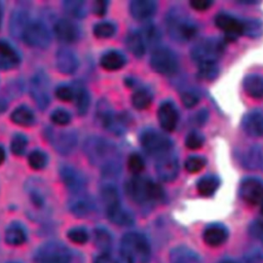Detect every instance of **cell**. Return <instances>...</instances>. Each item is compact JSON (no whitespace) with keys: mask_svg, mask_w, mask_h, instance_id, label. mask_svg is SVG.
<instances>
[{"mask_svg":"<svg viewBox=\"0 0 263 263\" xmlns=\"http://www.w3.org/2000/svg\"><path fill=\"white\" fill-rule=\"evenodd\" d=\"M111 242V235L106 229L98 228L95 230V243L103 253L109 252Z\"/></svg>","mask_w":263,"mask_h":263,"instance_id":"cell-36","label":"cell"},{"mask_svg":"<svg viewBox=\"0 0 263 263\" xmlns=\"http://www.w3.org/2000/svg\"><path fill=\"white\" fill-rule=\"evenodd\" d=\"M67 236L72 242L77 245H83L88 239V234L83 228H73L68 231Z\"/></svg>","mask_w":263,"mask_h":263,"instance_id":"cell-44","label":"cell"},{"mask_svg":"<svg viewBox=\"0 0 263 263\" xmlns=\"http://www.w3.org/2000/svg\"><path fill=\"white\" fill-rule=\"evenodd\" d=\"M53 31L58 39L67 43L74 42L79 35V31L77 27L72 22L65 18L60 20L55 23Z\"/></svg>","mask_w":263,"mask_h":263,"instance_id":"cell-20","label":"cell"},{"mask_svg":"<svg viewBox=\"0 0 263 263\" xmlns=\"http://www.w3.org/2000/svg\"><path fill=\"white\" fill-rule=\"evenodd\" d=\"M157 118L160 126L164 130H174L179 120V112L175 104L171 101H165L161 103L157 110Z\"/></svg>","mask_w":263,"mask_h":263,"instance_id":"cell-14","label":"cell"},{"mask_svg":"<svg viewBox=\"0 0 263 263\" xmlns=\"http://www.w3.org/2000/svg\"><path fill=\"white\" fill-rule=\"evenodd\" d=\"M1 20H2V9H1V5H0V26H1Z\"/></svg>","mask_w":263,"mask_h":263,"instance_id":"cell-58","label":"cell"},{"mask_svg":"<svg viewBox=\"0 0 263 263\" xmlns=\"http://www.w3.org/2000/svg\"><path fill=\"white\" fill-rule=\"evenodd\" d=\"M239 192L249 204H259L263 200V183L256 178H247L241 182Z\"/></svg>","mask_w":263,"mask_h":263,"instance_id":"cell-12","label":"cell"},{"mask_svg":"<svg viewBox=\"0 0 263 263\" xmlns=\"http://www.w3.org/2000/svg\"><path fill=\"white\" fill-rule=\"evenodd\" d=\"M219 184L220 181L216 176H204L198 180L196 188L200 195L211 196L217 191Z\"/></svg>","mask_w":263,"mask_h":263,"instance_id":"cell-30","label":"cell"},{"mask_svg":"<svg viewBox=\"0 0 263 263\" xmlns=\"http://www.w3.org/2000/svg\"><path fill=\"white\" fill-rule=\"evenodd\" d=\"M69 209L73 215L77 217H85L91 213L93 203L91 199L82 192L74 193V196L69 200Z\"/></svg>","mask_w":263,"mask_h":263,"instance_id":"cell-17","label":"cell"},{"mask_svg":"<svg viewBox=\"0 0 263 263\" xmlns=\"http://www.w3.org/2000/svg\"><path fill=\"white\" fill-rule=\"evenodd\" d=\"M60 173L64 184L69 190L73 193L82 192L85 186V179L80 172L71 166H63Z\"/></svg>","mask_w":263,"mask_h":263,"instance_id":"cell-15","label":"cell"},{"mask_svg":"<svg viewBox=\"0 0 263 263\" xmlns=\"http://www.w3.org/2000/svg\"><path fill=\"white\" fill-rule=\"evenodd\" d=\"M227 239V230L221 224H212L203 232V240L210 247H219Z\"/></svg>","mask_w":263,"mask_h":263,"instance_id":"cell-21","label":"cell"},{"mask_svg":"<svg viewBox=\"0 0 263 263\" xmlns=\"http://www.w3.org/2000/svg\"><path fill=\"white\" fill-rule=\"evenodd\" d=\"M171 263H201L199 256L187 247H177L171 251Z\"/></svg>","mask_w":263,"mask_h":263,"instance_id":"cell-24","label":"cell"},{"mask_svg":"<svg viewBox=\"0 0 263 263\" xmlns=\"http://www.w3.org/2000/svg\"><path fill=\"white\" fill-rule=\"evenodd\" d=\"M242 128L247 135L254 138L263 136V112L251 111L242 119Z\"/></svg>","mask_w":263,"mask_h":263,"instance_id":"cell-16","label":"cell"},{"mask_svg":"<svg viewBox=\"0 0 263 263\" xmlns=\"http://www.w3.org/2000/svg\"><path fill=\"white\" fill-rule=\"evenodd\" d=\"M21 34L24 41L33 47L45 48L50 43V35L48 30L46 26L39 21L26 23Z\"/></svg>","mask_w":263,"mask_h":263,"instance_id":"cell-7","label":"cell"},{"mask_svg":"<svg viewBox=\"0 0 263 263\" xmlns=\"http://www.w3.org/2000/svg\"><path fill=\"white\" fill-rule=\"evenodd\" d=\"M166 30L171 37L178 42H187L195 37L197 24L181 10H171L165 20Z\"/></svg>","mask_w":263,"mask_h":263,"instance_id":"cell-3","label":"cell"},{"mask_svg":"<svg viewBox=\"0 0 263 263\" xmlns=\"http://www.w3.org/2000/svg\"><path fill=\"white\" fill-rule=\"evenodd\" d=\"M125 44L127 49L136 57H142L146 50V43L139 31H134L128 33L125 39Z\"/></svg>","mask_w":263,"mask_h":263,"instance_id":"cell-27","label":"cell"},{"mask_svg":"<svg viewBox=\"0 0 263 263\" xmlns=\"http://www.w3.org/2000/svg\"><path fill=\"white\" fill-rule=\"evenodd\" d=\"M132 103L138 110L147 109L152 103V95L146 89H138L132 96Z\"/></svg>","mask_w":263,"mask_h":263,"instance_id":"cell-33","label":"cell"},{"mask_svg":"<svg viewBox=\"0 0 263 263\" xmlns=\"http://www.w3.org/2000/svg\"><path fill=\"white\" fill-rule=\"evenodd\" d=\"M218 74V68L215 64H206V65H199L198 75L200 78L211 80L215 78Z\"/></svg>","mask_w":263,"mask_h":263,"instance_id":"cell-48","label":"cell"},{"mask_svg":"<svg viewBox=\"0 0 263 263\" xmlns=\"http://www.w3.org/2000/svg\"><path fill=\"white\" fill-rule=\"evenodd\" d=\"M147 45H154L158 42V40L160 39V34L157 30V28L153 25H147L144 28H142L139 31Z\"/></svg>","mask_w":263,"mask_h":263,"instance_id":"cell-39","label":"cell"},{"mask_svg":"<svg viewBox=\"0 0 263 263\" xmlns=\"http://www.w3.org/2000/svg\"><path fill=\"white\" fill-rule=\"evenodd\" d=\"M74 98L76 99V106H77V111L80 115H84L87 112L88 106H89V95L88 91L82 87L79 86L74 90Z\"/></svg>","mask_w":263,"mask_h":263,"instance_id":"cell-35","label":"cell"},{"mask_svg":"<svg viewBox=\"0 0 263 263\" xmlns=\"http://www.w3.org/2000/svg\"><path fill=\"white\" fill-rule=\"evenodd\" d=\"M102 199L105 204L106 211L120 204L118 192L116 188L112 185H107L102 189Z\"/></svg>","mask_w":263,"mask_h":263,"instance_id":"cell-34","label":"cell"},{"mask_svg":"<svg viewBox=\"0 0 263 263\" xmlns=\"http://www.w3.org/2000/svg\"><path fill=\"white\" fill-rule=\"evenodd\" d=\"M156 2L151 0H134L129 4V11L134 18L143 21L151 17L156 11Z\"/></svg>","mask_w":263,"mask_h":263,"instance_id":"cell-18","label":"cell"},{"mask_svg":"<svg viewBox=\"0 0 263 263\" xmlns=\"http://www.w3.org/2000/svg\"><path fill=\"white\" fill-rule=\"evenodd\" d=\"M55 96L61 101L69 102L74 99V89L67 85H60L55 89Z\"/></svg>","mask_w":263,"mask_h":263,"instance_id":"cell-50","label":"cell"},{"mask_svg":"<svg viewBox=\"0 0 263 263\" xmlns=\"http://www.w3.org/2000/svg\"><path fill=\"white\" fill-rule=\"evenodd\" d=\"M109 220L120 226H127L134 223V218L129 212L124 210L120 204L106 211Z\"/></svg>","mask_w":263,"mask_h":263,"instance_id":"cell-26","label":"cell"},{"mask_svg":"<svg viewBox=\"0 0 263 263\" xmlns=\"http://www.w3.org/2000/svg\"><path fill=\"white\" fill-rule=\"evenodd\" d=\"M221 263H236V262H234V261H230V260H227V261H223V262H221Z\"/></svg>","mask_w":263,"mask_h":263,"instance_id":"cell-59","label":"cell"},{"mask_svg":"<svg viewBox=\"0 0 263 263\" xmlns=\"http://www.w3.org/2000/svg\"><path fill=\"white\" fill-rule=\"evenodd\" d=\"M215 24L220 30L227 34V38L230 40H233L238 35H241L243 31L242 20L228 13L217 14L215 17Z\"/></svg>","mask_w":263,"mask_h":263,"instance_id":"cell-13","label":"cell"},{"mask_svg":"<svg viewBox=\"0 0 263 263\" xmlns=\"http://www.w3.org/2000/svg\"><path fill=\"white\" fill-rule=\"evenodd\" d=\"M206 164V160L204 157L199 155H192L188 157L185 161V168L187 172L194 174L201 171Z\"/></svg>","mask_w":263,"mask_h":263,"instance_id":"cell-41","label":"cell"},{"mask_svg":"<svg viewBox=\"0 0 263 263\" xmlns=\"http://www.w3.org/2000/svg\"><path fill=\"white\" fill-rule=\"evenodd\" d=\"M36 263H70L69 250L59 242H47L39 248L35 256Z\"/></svg>","mask_w":263,"mask_h":263,"instance_id":"cell-9","label":"cell"},{"mask_svg":"<svg viewBox=\"0 0 263 263\" xmlns=\"http://www.w3.org/2000/svg\"><path fill=\"white\" fill-rule=\"evenodd\" d=\"M30 197L32 203L38 209H41L45 203V195L43 193V190H38L35 186L33 187V189L30 190Z\"/></svg>","mask_w":263,"mask_h":263,"instance_id":"cell-51","label":"cell"},{"mask_svg":"<svg viewBox=\"0 0 263 263\" xmlns=\"http://www.w3.org/2000/svg\"><path fill=\"white\" fill-rule=\"evenodd\" d=\"M243 24V31L242 34L255 38L259 37L263 32L262 24L257 20H245L242 21Z\"/></svg>","mask_w":263,"mask_h":263,"instance_id":"cell-40","label":"cell"},{"mask_svg":"<svg viewBox=\"0 0 263 263\" xmlns=\"http://www.w3.org/2000/svg\"><path fill=\"white\" fill-rule=\"evenodd\" d=\"M30 90L32 98L40 109H45L49 105V81L43 72H38L32 77Z\"/></svg>","mask_w":263,"mask_h":263,"instance_id":"cell-10","label":"cell"},{"mask_svg":"<svg viewBox=\"0 0 263 263\" xmlns=\"http://www.w3.org/2000/svg\"><path fill=\"white\" fill-rule=\"evenodd\" d=\"M6 106H7L6 102L4 100L0 99V113H2L6 109Z\"/></svg>","mask_w":263,"mask_h":263,"instance_id":"cell-56","label":"cell"},{"mask_svg":"<svg viewBox=\"0 0 263 263\" xmlns=\"http://www.w3.org/2000/svg\"><path fill=\"white\" fill-rule=\"evenodd\" d=\"M260 204H261V213L263 214V200L261 201V203H260Z\"/></svg>","mask_w":263,"mask_h":263,"instance_id":"cell-60","label":"cell"},{"mask_svg":"<svg viewBox=\"0 0 263 263\" xmlns=\"http://www.w3.org/2000/svg\"><path fill=\"white\" fill-rule=\"evenodd\" d=\"M65 10L74 17H83L86 13L85 3L83 1L72 0L64 2Z\"/></svg>","mask_w":263,"mask_h":263,"instance_id":"cell-37","label":"cell"},{"mask_svg":"<svg viewBox=\"0 0 263 263\" xmlns=\"http://www.w3.org/2000/svg\"><path fill=\"white\" fill-rule=\"evenodd\" d=\"M126 194L138 203L156 201L162 198L161 187L145 177H134L125 185Z\"/></svg>","mask_w":263,"mask_h":263,"instance_id":"cell-2","label":"cell"},{"mask_svg":"<svg viewBox=\"0 0 263 263\" xmlns=\"http://www.w3.org/2000/svg\"><path fill=\"white\" fill-rule=\"evenodd\" d=\"M128 170L134 174H139L145 168V162L141 155L138 153H132L127 159Z\"/></svg>","mask_w":263,"mask_h":263,"instance_id":"cell-43","label":"cell"},{"mask_svg":"<svg viewBox=\"0 0 263 263\" xmlns=\"http://www.w3.org/2000/svg\"><path fill=\"white\" fill-rule=\"evenodd\" d=\"M27 147V139L23 135H16L13 137L10 145V149L15 155H23Z\"/></svg>","mask_w":263,"mask_h":263,"instance_id":"cell-46","label":"cell"},{"mask_svg":"<svg viewBox=\"0 0 263 263\" xmlns=\"http://www.w3.org/2000/svg\"><path fill=\"white\" fill-rule=\"evenodd\" d=\"M5 159V151L4 149L0 146V164H2V162L4 161Z\"/></svg>","mask_w":263,"mask_h":263,"instance_id":"cell-57","label":"cell"},{"mask_svg":"<svg viewBox=\"0 0 263 263\" xmlns=\"http://www.w3.org/2000/svg\"><path fill=\"white\" fill-rule=\"evenodd\" d=\"M28 162L33 170H41L47 162V157L44 152L40 150H34L28 157Z\"/></svg>","mask_w":263,"mask_h":263,"instance_id":"cell-42","label":"cell"},{"mask_svg":"<svg viewBox=\"0 0 263 263\" xmlns=\"http://www.w3.org/2000/svg\"><path fill=\"white\" fill-rule=\"evenodd\" d=\"M120 254L130 263H149L151 250L144 235L138 232H128L120 242Z\"/></svg>","mask_w":263,"mask_h":263,"instance_id":"cell-1","label":"cell"},{"mask_svg":"<svg viewBox=\"0 0 263 263\" xmlns=\"http://www.w3.org/2000/svg\"><path fill=\"white\" fill-rule=\"evenodd\" d=\"M140 141L142 147L147 153L158 157L168 153L173 146L171 139L166 135L152 128L143 130Z\"/></svg>","mask_w":263,"mask_h":263,"instance_id":"cell-6","label":"cell"},{"mask_svg":"<svg viewBox=\"0 0 263 263\" xmlns=\"http://www.w3.org/2000/svg\"><path fill=\"white\" fill-rule=\"evenodd\" d=\"M51 121L58 125H66L71 120V115L64 109H55L50 115Z\"/></svg>","mask_w":263,"mask_h":263,"instance_id":"cell-47","label":"cell"},{"mask_svg":"<svg viewBox=\"0 0 263 263\" xmlns=\"http://www.w3.org/2000/svg\"><path fill=\"white\" fill-rule=\"evenodd\" d=\"M251 232L256 237H263V221H256L251 226Z\"/></svg>","mask_w":263,"mask_h":263,"instance_id":"cell-55","label":"cell"},{"mask_svg":"<svg viewBox=\"0 0 263 263\" xmlns=\"http://www.w3.org/2000/svg\"><path fill=\"white\" fill-rule=\"evenodd\" d=\"M155 170L158 178L164 182L174 181L179 172V164L177 157L172 153H165L158 157Z\"/></svg>","mask_w":263,"mask_h":263,"instance_id":"cell-11","label":"cell"},{"mask_svg":"<svg viewBox=\"0 0 263 263\" xmlns=\"http://www.w3.org/2000/svg\"><path fill=\"white\" fill-rule=\"evenodd\" d=\"M95 263H130L123 255L112 256L109 253H102L95 261Z\"/></svg>","mask_w":263,"mask_h":263,"instance_id":"cell-49","label":"cell"},{"mask_svg":"<svg viewBox=\"0 0 263 263\" xmlns=\"http://www.w3.org/2000/svg\"><path fill=\"white\" fill-rule=\"evenodd\" d=\"M124 55L116 50H109L101 58V66L108 71H115L121 69L125 64Z\"/></svg>","mask_w":263,"mask_h":263,"instance_id":"cell-25","label":"cell"},{"mask_svg":"<svg viewBox=\"0 0 263 263\" xmlns=\"http://www.w3.org/2000/svg\"><path fill=\"white\" fill-rule=\"evenodd\" d=\"M107 5H108V2H107V1H104V0L96 1V2H93L92 10H93V12H95L97 15L102 16V15H104V14L106 13Z\"/></svg>","mask_w":263,"mask_h":263,"instance_id":"cell-54","label":"cell"},{"mask_svg":"<svg viewBox=\"0 0 263 263\" xmlns=\"http://www.w3.org/2000/svg\"><path fill=\"white\" fill-rule=\"evenodd\" d=\"M243 165L249 170H259L263 165V156L258 147H250L243 155Z\"/></svg>","mask_w":263,"mask_h":263,"instance_id":"cell-31","label":"cell"},{"mask_svg":"<svg viewBox=\"0 0 263 263\" xmlns=\"http://www.w3.org/2000/svg\"><path fill=\"white\" fill-rule=\"evenodd\" d=\"M10 118L14 123L22 126H28L34 122V114L26 106H20L14 109L10 115Z\"/></svg>","mask_w":263,"mask_h":263,"instance_id":"cell-32","label":"cell"},{"mask_svg":"<svg viewBox=\"0 0 263 263\" xmlns=\"http://www.w3.org/2000/svg\"><path fill=\"white\" fill-rule=\"evenodd\" d=\"M55 65L60 72L64 74H72L78 68V60L72 51L68 49H60L55 55Z\"/></svg>","mask_w":263,"mask_h":263,"instance_id":"cell-19","label":"cell"},{"mask_svg":"<svg viewBox=\"0 0 263 263\" xmlns=\"http://www.w3.org/2000/svg\"><path fill=\"white\" fill-rule=\"evenodd\" d=\"M26 239V231L20 224H11L5 231V241L10 246H21Z\"/></svg>","mask_w":263,"mask_h":263,"instance_id":"cell-29","label":"cell"},{"mask_svg":"<svg viewBox=\"0 0 263 263\" xmlns=\"http://www.w3.org/2000/svg\"><path fill=\"white\" fill-rule=\"evenodd\" d=\"M243 89L248 96L254 99L263 98V77L259 74H249L242 81Z\"/></svg>","mask_w":263,"mask_h":263,"instance_id":"cell-23","label":"cell"},{"mask_svg":"<svg viewBox=\"0 0 263 263\" xmlns=\"http://www.w3.org/2000/svg\"><path fill=\"white\" fill-rule=\"evenodd\" d=\"M20 55L6 41L0 40V69H11L20 64Z\"/></svg>","mask_w":263,"mask_h":263,"instance_id":"cell-22","label":"cell"},{"mask_svg":"<svg viewBox=\"0 0 263 263\" xmlns=\"http://www.w3.org/2000/svg\"><path fill=\"white\" fill-rule=\"evenodd\" d=\"M115 31H116V27L111 22H102L97 24L93 27L95 36L101 39H105L113 36L115 34Z\"/></svg>","mask_w":263,"mask_h":263,"instance_id":"cell-38","label":"cell"},{"mask_svg":"<svg viewBox=\"0 0 263 263\" xmlns=\"http://www.w3.org/2000/svg\"><path fill=\"white\" fill-rule=\"evenodd\" d=\"M225 51L224 42L218 38H204L191 49V58L198 65L216 64Z\"/></svg>","mask_w":263,"mask_h":263,"instance_id":"cell-5","label":"cell"},{"mask_svg":"<svg viewBox=\"0 0 263 263\" xmlns=\"http://www.w3.org/2000/svg\"><path fill=\"white\" fill-rule=\"evenodd\" d=\"M85 153L89 160L97 165H101L106 172L114 171V148L105 139L92 137L85 142Z\"/></svg>","mask_w":263,"mask_h":263,"instance_id":"cell-4","label":"cell"},{"mask_svg":"<svg viewBox=\"0 0 263 263\" xmlns=\"http://www.w3.org/2000/svg\"><path fill=\"white\" fill-rule=\"evenodd\" d=\"M62 133H60L59 135H53L52 136V143L55 147L57 150L67 153L68 151H70L71 149H73V147L76 144V137L74 136L73 133H66L61 130Z\"/></svg>","mask_w":263,"mask_h":263,"instance_id":"cell-28","label":"cell"},{"mask_svg":"<svg viewBox=\"0 0 263 263\" xmlns=\"http://www.w3.org/2000/svg\"><path fill=\"white\" fill-rule=\"evenodd\" d=\"M151 68L162 75H171L178 68V59L173 50L167 47H157L150 58Z\"/></svg>","mask_w":263,"mask_h":263,"instance_id":"cell-8","label":"cell"},{"mask_svg":"<svg viewBox=\"0 0 263 263\" xmlns=\"http://www.w3.org/2000/svg\"><path fill=\"white\" fill-rule=\"evenodd\" d=\"M181 100H182L183 105L186 108H192V107H194L198 103L199 98H198V96L195 92L184 91L182 93V96H181Z\"/></svg>","mask_w":263,"mask_h":263,"instance_id":"cell-52","label":"cell"},{"mask_svg":"<svg viewBox=\"0 0 263 263\" xmlns=\"http://www.w3.org/2000/svg\"><path fill=\"white\" fill-rule=\"evenodd\" d=\"M213 2L210 0H192L190 1V6L195 10H206L212 6Z\"/></svg>","mask_w":263,"mask_h":263,"instance_id":"cell-53","label":"cell"},{"mask_svg":"<svg viewBox=\"0 0 263 263\" xmlns=\"http://www.w3.org/2000/svg\"><path fill=\"white\" fill-rule=\"evenodd\" d=\"M203 137L199 133L196 132H191L187 135L185 139V145L188 149L191 150H196L199 149L203 145Z\"/></svg>","mask_w":263,"mask_h":263,"instance_id":"cell-45","label":"cell"}]
</instances>
